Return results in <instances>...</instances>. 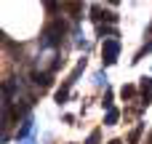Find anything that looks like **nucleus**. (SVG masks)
<instances>
[{"label": "nucleus", "mask_w": 152, "mask_h": 144, "mask_svg": "<svg viewBox=\"0 0 152 144\" xmlns=\"http://www.w3.org/2000/svg\"><path fill=\"white\" fill-rule=\"evenodd\" d=\"M29 134H32V120L27 118V120L21 123V128H19V134H16V139H27Z\"/></svg>", "instance_id": "obj_2"}, {"label": "nucleus", "mask_w": 152, "mask_h": 144, "mask_svg": "<svg viewBox=\"0 0 152 144\" xmlns=\"http://www.w3.org/2000/svg\"><path fill=\"white\" fill-rule=\"evenodd\" d=\"M134 94H136V88H134V86H123V88H120V96H123V99H131Z\"/></svg>", "instance_id": "obj_5"}, {"label": "nucleus", "mask_w": 152, "mask_h": 144, "mask_svg": "<svg viewBox=\"0 0 152 144\" xmlns=\"http://www.w3.org/2000/svg\"><path fill=\"white\" fill-rule=\"evenodd\" d=\"M67 96H69V86H61V88L56 91V104H64Z\"/></svg>", "instance_id": "obj_3"}, {"label": "nucleus", "mask_w": 152, "mask_h": 144, "mask_svg": "<svg viewBox=\"0 0 152 144\" xmlns=\"http://www.w3.org/2000/svg\"><path fill=\"white\" fill-rule=\"evenodd\" d=\"M142 131H144V126H139V128H136V131L131 134V144H136V142H139V136H142Z\"/></svg>", "instance_id": "obj_8"}, {"label": "nucleus", "mask_w": 152, "mask_h": 144, "mask_svg": "<svg viewBox=\"0 0 152 144\" xmlns=\"http://www.w3.org/2000/svg\"><path fill=\"white\" fill-rule=\"evenodd\" d=\"M24 144H35V142H32V139H27V142H24Z\"/></svg>", "instance_id": "obj_11"}, {"label": "nucleus", "mask_w": 152, "mask_h": 144, "mask_svg": "<svg viewBox=\"0 0 152 144\" xmlns=\"http://www.w3.org/2000/svg\"><path fill=\"white\" fill-rule=\"evenodd\" d=\"M99 142H102V134H99V131H91V136H88L86 144H99Z\"/></svg>", "instance_id": "obj_6"}, {"label": "nucleus", "mask_w": 152, "mask_h": 144, "mask_svg": "<svg viewBox=\"0 0 152 144\" xmlns=\"http://www.w3.org/2000/svg\"><path fill=\"white\" fill-rule=\"evenodd\" d=\"M118 53H120V40L104 37V43H102V64H104V67L115 64V61H118Z\"/></svg>", "instance_id": "obj_1"}, {"label": "nucleus", "mask_w": 152, "mask_h": 144, "mask_svg": "<svg viewBox=\"0 0 152 144\" xmlns=\"http://www.w3.org/2000/svg\"><path fill=\"white\" fill-rule=\"evenodd\" d=\"M94 80H96V86H104V83H107V75H104V72H96Z\"/></svg>", "instance_id": "obj_9"}, {"label": "nucleus", "mask_w": 152, "mask_h": 144, "mask_svg": "<svg viewBox=\"0 0 152 144\" xmlns=\"http://www.w3.org/2000/svg\"><path fill=\"white\" fill-rule=\"evenodd\" d=\"M118 118H120V112L112 107V110H107V118H104V123H107V126H115V123H118Z\"/></svg>", "instance_id": "obj_4"}, {"label": "nucleus", "mask_w": 152, "mask_h": 144, "mask_svg": "<svg viewBox=\"0 0 152 144\" xmlns=\"http://www.w3.org/2000/svg\"><path fill=\"white\" fill-rule=\"evenodd\" d=\"M142 91L150 96V91H152V77H150V80H147V77H142Z\"/></svg>", "instance_id": "obj_7"}, {"label": "nucleus", "mask_w": 152, "mask_h": 144, "mask_svg": "<svg viewBox=\"0 0 152 144\" xmlns=\"http://www.w3.org/2000/svg\"><path fill=\"white\" fill-rule=\"evenodd\" d=\"M107 144H123V142H120V139H112V142H107Z\"/></svg>", "instance_id": "obj_10"}]
</instances>
